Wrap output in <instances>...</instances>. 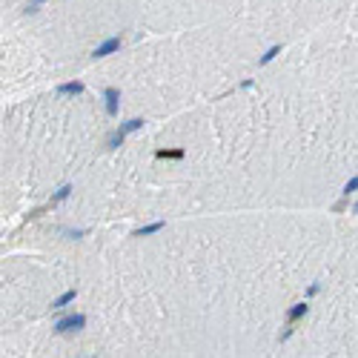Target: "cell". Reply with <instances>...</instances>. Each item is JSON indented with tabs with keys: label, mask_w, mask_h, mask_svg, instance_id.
Listing matches in <instances>:
<instances>
[{
	"label": "cell",
	"mask_w": 358,
	"mask_h": 358,
	"mask_svg": "<svg viewBox=\"0 0 358 358\" xmlns=\"http://www.w3.org/2000/svg\"><path fill=\"white\" fill-rule=\"evenodd\" d=\"M75 298H78V289H66L61 298H54V301H52V310H63V307H69Z\"/></svg>",
	"instance_id": "8992f818"
},
{
	"label": "cell",
	"mask_w": 358,
	"mask_h": 358,
	"mask_svg": "<svg viewBox=\"0 0 358 358\" xmlns=\"http://www.w3.org/2000/svg\"><path fill=\"white\" fill-rule=\"evenodd\" d=\"M275 54H281V46H269V49H267V52H264V54H261V66H267V63L269 61H275Z\"/></svg>",
	"instance_id": "8fae6325"
},
{
	"label": "cell",
	"mask_w": 358,
	"mask_h": 358,
	"mask_svg": "<svg viewBox=\"0 0 358 358\" xmlns=\"http://www.w3.org/2000/svg\"><path fill=\"white\" fill-rule=\"evenodd\" d=\"M69 192H72V187H69V184H66V187H61V189H57V192L52 195L49 206H54V204H61V201H66V198H69Z\"/></svg>",
	"instance_id": "30bf717a"
},
{
	"label": "cell",
	"mask_w": 358,
	"mask_h": 358,
	"mask_svg": "<svg viewBox=\"0 0 358 358\" xmlns=\"http://www.w3.org/2000/svg\"><path fill=\"white\" fill-rule=\"evenodd\" d=\"M352 209H355V212H358V204H355V206H352Z\"/></svg>",
	"instance_id": "5bb4252c"
},
{
	"label": "cell",
	"mask_w": 358,
	"mask_h": 358,
	"mask_svg": "<svg viewBox=\"0 0 358 358\" xmlns=\"http://www.w3.org/2000/svg\"><path fill=\"white\" fill-rule=\"evenodd\" d=\"M341 192H344V198H349L352 192H358V175H355V178H349L347 184H344V189H341Z\"/></svg>",
	"instance_id": "7c38bea8"
},
{
	"label": "cell",
	"mask_w": 358,
	"mask_h": 358,
	"mask_svg": "<svg viewBox=\"0 0 358 358\" xmlns=\"http://www.w3.org/2000/svg\"><path fill=\"white\" fill-rule=\"evenodd\" d=\"M155 155H158L161 161H181L187 152H184V149H158Z\"/></svg>",
	"instance_id": "ba28073f"
},
{
	"label": "cell",
	"mask_w": 358,
	"mask_h": 358,
	"mask_svg": "<svg viewBox=\"0 0 358 358\" xmlns=\"http://www.w3.org/2000/svg\"><path fill=\"white\" fill-rule=\"evenodd\" d=\"M117 49H121V37L115 35V37H109V40H103V43L92 52V57H106V54H115Z\"/></svg>",
	"instance_id": "277c9868"
},
{
	"label": "cell",
	"mask_w": 358,
	"mask_h": 358,
	"mask_svg": "<svg viewBox=\"0 0 358 358\" xmlns=\"http://www.w3.org/2000/svg\"><path fill=\"white\" fill-rule=\"evenodd\" d=\"M163 229V221H155V224H146L141 226V229H135V238H143V235H155V232H161Z\"/></svg>",
	"instance_id": "9c48e42d"
},
{
	"label": "cell",
	"mask_w": 358,
	"mask_h": 358,
	"mask_svg": "<svg viewBox=\"0 0 358 358\" xmlns=\"http://www.w3.org/2000/svg\"><path fill=\"white\" fill-rule=\"evenodd\" d=\"M86 327V315H66V318H61V321H54V332H78Z\"/></svg>",
	"instance_id": "7a4b0ae2"
},
{
	"label": "cell",
	"mask_w": 358,
	"mask_h": 358,
	"mask_svg": "<svg viewBox=\"0 0 358 358\" xmlns=\"http://www.w3.org/2000/svg\"><path fill=\"white\" fill-rule=\"evenodd\" d=\"M81 92H83L81 81H69V83H61V86H57V95H81Z\"/></svg>",
	"instance_id": "52a82bcc"
},
{
	"label": "cell",
	"mask_w": 358,
	"mask_h": 358,
	"mask_svg": "<svg viewBox=\"0 0 358 358\" xmlns=\"http://www.w3.org/2000/svg\"><path fill=\"white\" fill-rule=\"evenodd\" d=\"M143 124H146L143 117H132V121H126V124H121V126H117V132L112 135V138H109V149H117V146L124 143V138H126V135H129V132H138V129H143Z\"/></svg>",
	"instance_id": "6da1fadb"
},
{
	"label": "cell",
	"mask_w": 358,
	"mask_h": 358,
	"mask_svg": "<svg viewBox=\"0 0 358 358\" xmlns=\"http://www.w3.org/2000/svg\"><path fill=\"white\" fill-rule=\"evenodd\" d=\"M103 100H106V115L115 117L117 115V106H121V92H117L115 86H109V89L103 92Z\"/></svg>",
	"instance_id": "3957f363"
},
{
	"label": "cell",
	"mask_w": 358,
	"mask_h": 358,
	"mask_svg": "<svg viewBox=\"0 0 358 358\" xmlns=\"http://www.w3.org/2000/svg\"><path fill=\"white\" fill-rule=\"evenodd\" d=\"M307 313H310V304H307V301L295 304L292 310H289V313H286V324H295V321H301V318H304Z\"/></svg>",
	"instance_id": "5b68a950"
},
{
	"label": "cell",
	"mask_w": 358,
	"mask_h": 358,
	"mask_svg": "<svg viewBox=\"0 0 358 358\" xmlns=\"http://www.w3.org/2000/svg\"><path fill=\"white\" fill-rule=\"evenodd\" d=\"M43 3H46V0H29V3H26V12H29V15H35V12L43 6Z\"/></svg>",
	"instance_id": "4fadbf2b"
}]
</instances>
